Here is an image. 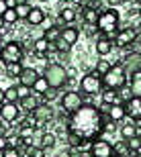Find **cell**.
Segmentation results:
<instances>
[{"label": "cell", "instance_id": "8", "mask_svg": "<svg viewBox=\"0 0 141 157\" xmlns=\"http://www.w3.org/2000/svg\"><path fill=\"white\" fill-rule=\"evenodd\" d=\"M90 155L92 157H112L115 155V147H112L111 141L100 137V139L90 143Z\"/></svg>", "mask_w": 141, "mask_h": 157}, {"label": "cell", "instance_id": "17", "mask_svg": "<svg viewBox=\"0 0 141 157\" xmlns=\"http://www.w3.org/2000/svg\"><path fill=\"white\" fill-rule=\"evenodd\" d=\"M45 10L43 8H39V6H33L29 12V17H27V23L31 25V27H37V25H43L45 23Z\"/></svg>", "mask_w": 141, "mask_h": 157}, {"label": "cell", "instance_id": "42", "mask_svg": "<svg viewBox=\"0 0 141 157\" xmlns=\"http://www.w3.org/2000/svg\"><path fill=\"white\" fill-rule=\"evenodd\" d=\"M8 8H10V6H8V0H0V17H2Z\"/></svg>", "mask_w": 141, "mask_h": 157}, {"label": "cell", "instance_id": "51", "mask_svg": "<svg viewBox=\"0 0 141 157\" xmlns=\"http://www.w3.org/2000/svg\"><path fill=\"white\" fill-rule=\"evenodd\" d=\"M133 2H137V4H139V6H141V0H133Z\"/></svg>", "mask_w": 141, "mask_h": 157}, {"label": "cell", "instance_id": "24", "mask_svg": "<svg viewBox=\"0 0 141 157\" xmlns=\"http://www.w3.org/2000/svg\"><path fill=\"white\" fill-rule=\"evenodd\" d=\"M31 92H35V94H39V96H45L47 92H49V84H47V80L43 76H39L37 78V82L33 84V88H31Z\"/></svg>", "mask_w": 141, "mask_h": 157}, {"label": "cell", "instance_id": "45", "mask_svg": "<svg viewBox=\"0 0 141 157\" xmlns=\"http://www.w3.org/2000/svg\"><path fill=\"white\" fill-rule=\"evenodd\" d=\"M74 2H76L78 6H82V8H84V6H88V2H90V0H74Z\"/></svg>", "mask_w": 141, "mask_h": 157}, {"label": "cell", "instance_id": "11", "mask_svg": "<svg viewBox=\"0 0 141 157\" xmlns=\"http://www.w3.org/2000/svg\"><path fill=\"white\" fill-rule=\"evenodd\" d=\"M125 112L127 117L133 121H141V98L139 96H131L129 100H125Z\"/></svg>", "mask_w": 141, "mask_h": 157}, {"label": "cell", "instance_id": "3", "mask_svg": "<svg viewBox=\"0 0 141 157\" xmlns=\"http://www.w3.org/2000/svg\"><path fill=\"white\" fill-rule=\"evenodd\" d=\"M43 78L47 80L49 88L53 90H59V88L65 86L68 82V76H65V67L61 63H47L45 70H43Z\"/></svg>", "mask_w": 141, "mask_h": 157}, {"label": "cell", "instance_id": "52", "mask_svg": "<svg viewBox=\"0 0 141 157\" xmlns=\"http://www.w3.org/2000/svg\"><path fill=\"white\" fill-rule=\"evenodd\" d=\"M39 2H49V0H39Z\"/></svg>", "mask_w": 141, "mask_h": 157}, {"label": "cell", "instance_id": "20", "mask_svg": "<svg viewBox=\"0 0 141 157\" xmlns=\"http://www.w3.org/2000/svg\"><path fill=\"white\" fill-rule=\"evenodd\" d=\"M39 104H41V102H39L33 94H29V96L23 98V100H18V106H21V110H25V112H33Z\"/></svg>", "mask_w": 141, "mask_h": 157}, {"label": "cell", "instance_id": "35", "mask_svg": "<svg viewBox=\"0 0 141 157\" xmlns=\"http://www.w3.org/2000/svg\"><path fill=\"white\" fill-rule=\"evenodd\" d=\"M111 67H112V65L108 63L106 59H98V61H96V67H94V71H96L98 76H104V74L111 70Z\"/></svg>", "mask_w": 141, "mask_h": 157}, {"label": "cell", "instance_id": "16", "mask_svg": "<svg viewBox=\"0 0 141 157\" xmlns=\"http://www.w3.org/2000/svg\"><path fill=\"white\" fill-rule=\"evenodd\" d=\"M112 47H115V43H112V41H108L106 37H98V39H96V43H94V51H96V55L104 57V55H108V53L112 51Z\"/></svg>", "mask_w": 141, "mask_h": 157}, {"label": "cell", "instance_id": "48", "mask_svg": "<svg viewBox=\"0 0 141 157\" xmlns=\"http://www.w3.org/2000/svg\"><path fill=\"white\" fill-rule=\"evenodd\" d=\"M4 27H6V25H4V21H2V17H0V31L4 29Z\"/></svg>", "mask_w": 141, "mask_h": 157}, {"label": "cell", "instance_id": "27", "mask_svg": "<svg viewBox=\"0 0 141 157\" xmlns=\"http://www.w3.org/2000/svg\"><path fill=\"white\" fill-rule=\"evenodd\" d=\"M131 96H139L141 98V71H137V74H133L131 76Z\"/></svg>", "mask_w": 141, "mask_h": 157}, {"label": "cell", "instance_id": "22", "mask_svg": "<svg viewBox=\"0 0 141 157\" xmlns=\"http://www.w3.org/2000/svg\"><path fill=\"white\" fill-rule=\"evenodd\" d=\"M49 49H51V43H49L47 39H43V37H39V39L33 41V51H35L37 55H45Z\"/></svg>", "mask_w": 141, "mask_h": 157}, {"label": "cell", "instance_id": "18", "mask_svg": "<svg viewBox=\"0 0 141 157\" xmlns=\"http://www.w3.org/2000/svg\"><path fill=\"white\" fill-rule=\"evenodd\" d=\"M98 14H100L98 8L92 6V4H88V6L82 8V18H84L86 25H94V27H96V23H98Z\"/></svg>", "mask_w": 141, "mask_h": 157}, {"label": "cell", "instance_id": "19", "mask_svg": "<svg viewBox=\"0 0 141 157\" xmlns=\"http://www.w3.org/2000/svg\"><path fill=\"white\" fill-rule=\"evenodd\" d=\"M125 117H127V112H125V104H123V102L111 106V110H108V118H111L112 122H121Z\"/></svg>", "mask_w": 141, "mask_h": 157}, {"label": "cell", "instance_id": "46", "mask_svg": "<svg viewBox=\"0 0 141 157\" xmlns=\"http://www.w3.org/2000/svg\"><path fill=\"white\" fill-rule=\"evenodd\" d=\"M2 102H4V90L0 88V104H2Z\"/></svg>", "mask_w": 141, "mask_h": 157}, {"label": "cell", "instance_id": "14", "mask_svg": "<svg viewBox=\"0 0 141 157\" xmlns=\"http://www.w3.org/2000/svg\"><path fill=\"white\" fill-rule=\"evenodd\" d=\"M37 78H39V74H37L35 67H23L21 76H18V84H23V86H27V88H33Z\"/></svg>", "mask_w": 141, "mask_h": 157}, {"label": "cell", "instance_id": "28", "mask_svg": "<svg viewBox=\"0 0 141 157\" xmlns=\"http://www.w3.org/2000/svg\"><path fill=\"white\" fill-rule=\"evenodd\" d=\"M76 17H78V14H76V10H74L72 6H65V8H61V10H59V18H61L65 25L74 23V21H76Z\"/></svg>", "mask_w": 141, "mask_h": 157}, {"label": "cell", "instance_id": "36", "mask_svg": "<svg viewBox=\"0 0 141 157\" xmlns=\"http://www.w3.org/2000/svg\"><path fill=\"white\" fill-rule=\"evenodd\" d=\"M27 157H45V149L31 145V147H27Z\"/></svg>", "mask_w": 141, "mask_h": 157}, {"label": "cell", "instance_id": "9", "mask_svg": "<svg viewBox=\"0 0 141 157\" xmlns=\"http://www.w3.org/2000/svg\"><path fill=\"white\" fill-rule=\"evenodd\" d=\"M125 67V71H127V76H133V74H137V71H141V53L137 51H131L125 55L123 63H121Z\"/></svg>", "mask_w": 141, "mask_h": 157}, {"label": "cell", "instance_id": "55", "mask_svg": "<svg viewBox=\"0 0 141 157\" xmlns=\"http://www.w3.org/2000/svg\"><path fill=\"white\" fill-rule=\"evenodd\" d=\"M131 157H135V155H131Z\"/></svg>", "mask_w": 141, "mask_h": 157}, {"label": "cell", "instance_id": "10", "mask_svg": "<svg viewBox=\"0 0 141 157\" xmlns=\"http://www.w3.org/2000/svg\"><path fill=\"white\" fill-rule=\"evenodd\" d=\"M135 33L137 31L133 29V27H127V29H121L117 33V37H115V45L117 47H121V49H127V47H131L133 45V39H135Z\"/></svg>", "mask_w": 141, "mask_h": 157}, {"label": "cell", "instance_id": "33", "mask_svg": "<svg viewBox=\"0 0 141 157\" xmlns=\"http://www.w3.org/2000/svg\"><path fill=\"white\" fill-rule=\"evenodd\" d=\"M72 47L68 45V43H65L64 39H57L55 41V43H51V49H49V51H57V53H68L70 51Z\"/></svg>", "mask_w": 141, "mask_h": 157}, {"label": "cell", "instance_id": "1", "mask_svg": "<svg viewBox=\"0 0 141 157\" xmlns=\"http://www.w3.org/2000/svg\"><path fill=\"white\" fill-rule=\"evenodd\" d=\"M68 131L80 135V137H82L84 141H88V143L100 139V135L104 133V118L100 114L98 106L82 104L74 114H70Z\"/></svg>", "mask_w": 141, "mask_h": 157}, {"label": "cell", "instance_id": "38", "mask_svg": "<svg viewBox=\"0 0 141 157\" xmlns=\"http://www.w3.org/2000/svg\"><path fill=\"white\" fill-rule=\"evenodd\" d=\"M0 157H21V151L14 149V147H6L4 151L0 153Z\"/></svg>", "mask_w": 141, "mask_h": 157}, {"label": "cell", "instance_id": "54", "mask_svg": "<svg viewBox=\"0 0 141 157\" xmlns=\"http://www.w3.org/2000/svg\"><path fill=\"white\" fill-rule=\"evenodd\" d=\"M0 43H2V39H0Z\"/></svg>", "mask_w": 141, "mask_h": 157}, {"label": "cell", "instance_id": "21", "mask_svg": "<svg viewBox=\"0 0 141 157\" xmlns=\"http://www.w3.org/2000/svg\"><path fill=\"white\" fill-rule=\"evenodd\" d=\"M100 96H102V102L104 104H119L121 102V98H119V90H108V88H104L102 92H100Z\"/></svg>", "mask_w": 141, "mask_h": 157}, {"label": "cell", "instance_id": "44", "mask_svg": "<svg viewBox=\"0 0 141 157\" xmlns=\"http://www.w3.org/2000/svg\"><path fill=\"white\" fill-rule=\"evenodd\" d=\"M106 2H108V8H117L121 4V0H106Z\"/></svg>", "mask_w": 141, "mask_h": 157}, {"label": "cell", "instance_id": "34", "mask_svg": "<svg viewBox=\"0 0 141 157\" xmlns=\"http://www.w3.org/2000/svg\"><path fill=\"white\" fill-rule=\"evenodd\" d=\"M2 21H4V25H14V23L18 21V18H17V10H14V6H10V8H8V10L2 14Z\"/></svg>", "mask_w": 141, "mask_h": 157}, {"label": "cell", "instance_id": "13", "mask_svg": "<svg viewBox=\"0 0 141 157\" xmlns=\"http://www.w3.org/2000/svg\"><path fill=\"white\" fill-rule=\"evenodd\" d=\"M31 114H33V118L37 121V124H43V122L53 118V108H51V104H39Z\"/></svg>", "mask_w": 141, "mask_h": 157}, {"label": "cell", "instance_id": "43", "mask_svg": "<svg viewBox=\"0 0 141 157\" xmlns=\"http://www.w3.org/2000/svg\"><path fill=\"white\" fill-rule=\"evenodd\" d=\"M133 45L141 47V31H137V33H135V39H133Z\"/></svg>", "mask_w": 141, "mask_h": 157}, {"label": "cell", "instance_id": "39", "mask_svg": "<svg viewBox=\"0 0 141 157\" xmlns=\"http://www.w3.org/2000/svg\"><path fill=\"white\" fill-rule=\"evenodd\" d=\"M17 90H18V100L27 98V96H29V94H31V88L23 86V84H18V86H17Z\"/></svg>", "mask_w": 141, "mask_h": 157}, {"label": "cell", "instance_id": "23", "mask_svg": "<svg viewBox=\"0 0 141 157\" xmlns=\"http://www.w3.org/2000/svg\"><path fill=\"white\" fill-rule=\"evenodd\" d=\"M65 141H68V147H70V149H82L84 143H88V141H84L80 135L70 133V131H68V135H65Z\"/></svg>", "mask_w": 141, "mask_h": 157}, {"label": "cell", "instance_id": "49", "mask_svg": "<svg viewBox=\"0 0 141 157\" xmlns=\"http://www.w3.org/2000/svg\"><path fill=\"white\" fill-rule=\"evenodd\" d=\"M133 155H135V157H141V147H139V149H137L135 153H133Z\"/></svg>", "mask_w": 141, "mask_h": 157}, {"label": "cell", "instance_id": "4", "mask_svg": "<svg viewBox=\"0 0 141 157\" xmlns=\"http://www.w3.org/2000/svg\"><path fill=\"white\" fill-rule=\"evenodd\" d=\"M119 23H121V18H119V12L115 8H106L98 14V23H96V29L98 33H111V31H119Z\"/></svg>", "mask_w": 141, "mask_h": 157}, {"label": "cell", "instance_id": "25", "mask_svg": "<svg viewBox=\"0 0 141 157\" xmlns=\"http://www.w3.org/2000/svg\"><path fill=\"white\" fill-rule=\"evenodd\" d=\"M55 141H57L55 133H43L41 139H39V147L41 149H51V147H55Z\"/></svg>", "mask_w": 141, "mask_h": 157}, {"label": "cell", "instance_id": "26", "mask_svg": "<svg viewBox=\"0 0 141 157\" xmlns=\"http://www.w3.org/2000/svg\"><path fill=\"white\" fill-rule=\"evenodd\" d=\"M137 124H133V122H127V124H123L121 127V137H123V141H129L133 139V137H137Z\"/></svg>", "mask_w": 141, "mask_h": 157}, {"label": "cell", "instance_id": "30", "mask_svg": "<svg viewBox=\"0 0 141 157\" xmlns=\"http://www.w3.org/2000/svg\"><path fill=\"white\" fill-rule=\"evenodd\" d=\"M43 39H47L49 43H55V41L59 39V29H57V27H53V25H51V27H47V29L43 31Z\"/></svg>", "mask_w": 141, "mask_h": 157}, {"label": "cell", "instance_id": "15", "mask_svg": "<svg viewBox=\"0 0 141 157\" xmlns=\"http://www.w3.org/2000/svg\"><path fill=\"white\" fill-rule=\"evenodd\" d=\"M59 39H64L70 47H74L78 43V39H80V31L76 27H64V29L59 31Z\"/></svg>", "mask_w": 141, "mask_h": 157}, {"label": "cell", "instance_id": "40", "mask_svg": "<svg viewBox=\"0 0 141 157\" xmlns=\"http://www.w3.org/2000/svg\"><path fill=\"white\" fill-rule=\"evenodd\" d=\"M65 76H68V82H70V80H76V76H78V70L70 65V67H65Z\"/></svg>", "mask_w": 141, "mask_h": 157}, {"label": "cell", "instance_id": "2", "mask_svg": "<svg viewBox=\"0 0 141 157\" xmlns=\"http://www.w3.org/2000/svg\"><path fill=\"white\" fill-rule=\"evenodd\" d=\"M127 78L129 76H127L125 67L121 63H117L102 76V84H104V88H108V90H121V88L127 86Z\"/></svg>", "mask_w": 141, "mask_h": 157}, {"label": "cell", "instance_id": "7", "mask_svg": "<svg viewBox=\"0 0 141 157\" xmlns=\"http://www.w3.org/2000/svg\"><path fill=\"white\" fill-rule=\"evenodd\" d=\"M82 104H84L82 94L76 92V90H65V92L61 94V98H59V106H61V110H64L65 114H74Z\"/></svg>", "mask_w": 141, "mask_h": 157}, {"label": "cell", "instance_id": "53", "mask_svg": "<svg viewBox=\"0 0 141 157\" xmlns=\"http://www.w3.org/2000/svg\"><path fill=\"white\" fill-rule=\"evenodd\" d=\"M139 17H141V6H139Z\"/></svg>", "mask_w": 141, "mask_h": 157}, {"label": "cell", "instance_id": "47", "mask_svg": "<svg viewBox=\"0 0 141 157\" xmlns=\"http://www.w3.org/2000/svg\"><path fill=\"white\" fill-rule=\"evenodd\" d=\"M17 4H29V2H27V0H14V6Z\"/></svg>", "mask_w": 141, "mask_h": 157}, {"label": "cell", "instance_id": "5", "mask_svg": "<svg viewBox=\"0 0 141 157\" xmlns=\"http://www.w3.org/2000/svg\"><path fill=\"white\" fill-rule=\"evenodd\" d=\"M104 90V84H102V76H98L96 71H88L86 76H82L80 80V92L94 96V94H100Z\"/></svg>", "mask_w": 141, "mask_h": 157}, {"label": "cell", "instance_id": "12", "mask_svg": "<svg viewBox=\"0 0 141 157\" xmlns=\"http://www.w3.org/2000/svg\"><path fill=\"white\" fill-rule=\"evenodd\" d=\"M0 117L4 122H12L21 117V106L14 104V102H2V108H0Z\"/></svg>", "mask_w": 141, "mask_h": 157}, {"label": "cell", "instance_id": "41", "mask_svg": "<svg viewBox=\"0 0 141 157\" xmlns=\"http://www.w3.org/2000/svg\"><path fill=\"white\" fill-rule=\"evenodd\" d=\"M6 147H8V137L6 135H0V153L4 151Z\"/></svg>", "mask_w": 141, "mask_h": 157}, {"label": "cell", "instance_id": "6", "mask_svg": "<svg viewBox=\"0 0 141 157\" xmlns=\"http://www.w3.org/2000/svg\"><path fill=\"white\" fill-rule=\"evenodd\" d=\"M25 57V51H23V45L17 43V41H8L2 49H0V59L6 63H21Z\"/></svg>", "mask_w": 141, "mask_h": 157}, {"label": "cell", "instance_id": "50", "mask_svg": "<svg viewBox=\"0 0 141 157\" xmlns=\"http://www.w3.org/2000/svg\"><path fill=\"white\" fill-rule=\"evenodd\" d=\"M127 2H133V0H121V4H127Z\"/></svg>", "mask_w": 141, "mask_h": 157}, {"label": "cell", "instance_id": "29", "mask_svg": "<svg viewBox=\"0 0 141 157\" xmlns=\"http://www.w3.org/2000/svg\"><path fill=\"white\" fill-rule=\"evenodd\" d=\"M21 71H23V65L21 63H6V67H4L6 78H18Z\"/></svg>", "mask_w": 141, "mask_h": 157}, {"label": "cell", "instance_id": "31", "mask_svg": "<svg viewBox=\"0 0 141 157\" xmlns=\"http://www.w3.org/2000/svg\"><path fill=\"white\" fill-rule=\"evenodd\" d=\"M31 8H33L31 4H17V6H14V10H17V18H18V21H27Z\"/></svg>", "mask_w": 141, "mask_h": 157}, {"label": "cell", "instance_id": "37", "mask_svg": "<svg viewBox=\"0 0 141 157\" xmlns=\"http://www.w3.org/2000/svg\"><path fill=\"white\" fill-rule=\"evenodd\" d=\"M125 143H127V147H129V151H131V153H135L137 149L141 147V137H133V139L125 141Z\"/></svg>", "mask_w": 141, "mask_h": 157}, {"label": "cell", "instance_id": "32", "mask_svg": "<svg viewBox=\"0 0 141 157\" xmlns=\"http://www.w3.org/2000/svg\"><path fill=\"white\" fill-rule=\"evenodd\" d=\"M4 102H14V104L18 102V90H17V86H8L4 90Z\"/></svg>", "mask_w": 141, "mask_h": 157}]
</instances>
